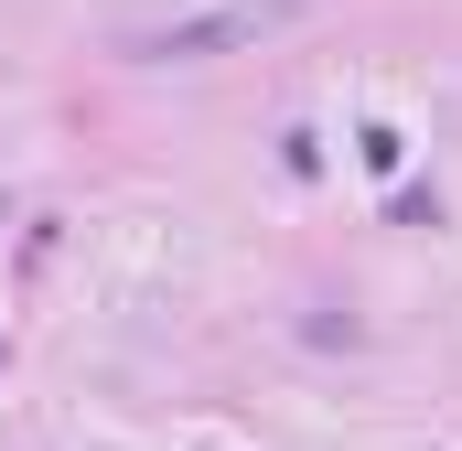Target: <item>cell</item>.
Returning <instances> with one entry per match:
<instances>
[{
  "label": "cell",
  "mask_w": 462,
  "mask_h": 451,
  "mask_svg": "<svg viewBox=\"0 0 462 451\" xmlns=\"http://www.w3.org/2000/svg\"><path fill=\"white\" fill-rule=\"evenodd\" d=\"M312 0H172V11H129L108 43L129 65H216V54H258L280 32H301Z\"/></svg>",
  "instance_id": "1"
}]
</instances>
